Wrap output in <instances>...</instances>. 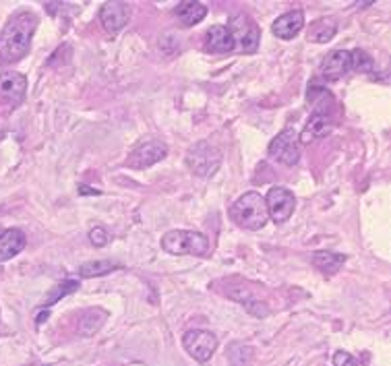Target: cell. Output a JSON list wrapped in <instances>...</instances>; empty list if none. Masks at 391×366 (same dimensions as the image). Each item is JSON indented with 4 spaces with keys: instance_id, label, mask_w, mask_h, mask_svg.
Here are the masks:
<instances>
[{
    "instance_id": "5b68a950",
    "label": "cell",
    "mask_w": 391,
    "mask_h": 366,
    "mask_svg": "<svg viewBox=\"0 0 391 366\" xmlns=\"http://www.w3.org/2000/svg\"><path fill=\"white\" fill-rule=\"evenodd\" d=\"M230 29L232 40H234V50L242 52V54H255L259 50V40H261V31L253 19L245 13L234 15L230 23L226 25Z\"/></svg>"
},
{
    "instance_id": "44dd1931",
    "label": "cell",
    "mask_w": 391,
    "mask_h": 366,
    "mask_svg": "<svg viewBox=\"0 0 391 366\" xmlns=\"http://www.w3.org/2000/svg\"><path fill=\"white\" fill-rule=\"evenodd\" d=\"M350 60H352V70H358V72H373L375 70V63L365 50L350 52Z\"/></svg>"
},
{
    "instance_id": "603a6c76",
    "label": "cell",
    "mask_w": 391,
    "mask_h": 366,
    "mask_svg": "<svg viewBox=\"0 0 391 366\" xmlns=\"http://www.w3.org/2000/svg\"><path fill=\"white\" fill-rule=\"evenodd\" d=\"M236 300H240L242 302V306L251 313V315H255V317H267L269 315V308L263 304V302H257L255 298H251L249 294H242V296H234Z\"/></svg>"
},
{
    "instance_id": "5bb4252c",
    "label": "cell",
    "mask_w": 391,
    "mask_h": 366,
    "mask_svg": "<svg viewBox=\"0 0 391 366\" xmlns=\"http://www.w3.org/2000/svg\"><path fill=\"white\" fill-rule=\"evenodd\" d=\"M302 27H304V13L300 9H294V11H288V13L279 15L274 27H272V31H274L277 40L288 42V40L299 36Z\"/></svg>"
},
{
    "instance_id": "484cf974",
    "label": "cell",
    "mask_w": 391,
    "mask_h": 366,
    "mask_svg": "<svg viewBox=\"0 0 391 366\" xmlns=\"http://www.w3.org/2000/svg\"><path fill=\"white\" fill-rule=\"evenodd\" d=\"M79 193H81V195H97V190H92V188H90V186H85V184H81V186H79Z\"/></svg>"
},
{
    "instance_id": "ffe728a7",
    "label": "cell",
    "mask_w": 391,
    "mask_h": 366,
    "mask_svg": "<svg viewBox=\"0 0 391 366\" xmlns=\"http://www.w3.org/2000/svg\"><path fill=\"white\" fill-rule=\"evenodd\" d=\"M120 269V263L114 261H90V263H83L79 267V275L81 277H102V275H108Z\"/></svg>"
},
{
    "instance_id": "3957f363",
    "label": "cell",
    "mask_w": 391,
    "mask_h": 366,
    "mask_svg": "<svg viewBox=\"0 0 391 366\" xmlns=\"http://www.w3.org/2000/svg\"><path fill=\"white\" fill-rule=\"evenodd\" d=\"M161 249L168 254H193V257H209L211 240L209 236L195 230H170L161 238Z\"/></svg>"
},
{
    "instance_id": "8fae6325",
    "label": "cell",
    "mask_w": 391,
    "mask_h": 366,
    "mask_svg": "<svg viewBox=\"0 0 391 366\" xmlns=\"http://www.w3.org/2000/svg\"><path fill=\"white\" fill-rule=\"evenodd\" d=\"M25 92H27V79L21 72L9 70L0 75V99L9 102L11 108L19 106L25 99Z\"/></svg>"
},
{
    "instance_id": "ba28073f",
    "label": "cell",
    "mask_w": 391,
    "mask_h": 366,
    "mask_svg": "<svg viewBox=\"0 0 391 366\" xmlns=\"http://www.w3.org/2000/svg\"><path fill=\"white\" fill-rule=\"evenodd\" d=\"M184 350L199 362H208L218 350V338L208 329H191L183 338Z\"/></svg>"
},
{
    "instance_id": "4fadbf2b",
    "label": "cell",
    "mask_w": 391,
    "mask_h": 366,
    "mask_svg": "<svg viewBox=\"0 0 391 366\" xmlns=\"http://www.w3.org/2000/svg\"><path fill=\"white\" fill-rule=\"evenodd\" d=\"M352 70V60H350V52L348 50H333L325 56V60L321 63V72L323 79L327 81H338L342 79L344 75H348Z\"/></svg>"
},
{
    "instance_id": "277c9868",
    "label": "cell",
    "mask_w": 391,
    "mask_h": 366,
    "mask_svg": "<svg viewBox=\"0 0 391 366\" xmlns=\"http://www.w3.org/2000/svg\"><path fill=\"white\" fill-rule=\"evenodd\" d=\"M186 166L195 176L211 178L222 166V151L208 141L193 145L186 154Z\"/></svg>"
},
{
    "instance_id": "2e32d148",
    "label": "cell",
    "mask_w": 391,
    "mask_h": 366,
    "mask_svg": "<svg viewBox=\"0 0 391 366\" xmlns=\"http://www.w3.org/2000/svg\"><path fill=\"white\" fill-rule=\"evenodd\" d=\"M27 244V238L19 228H9L0 232V263L11 261L23 251Z\"/></svg>"
},
{
    "instance_id": "d4e9b609",
    "label": "cell",
    "mask_w": 391,
    "mask_h": 366,
    "mask_svg": "<svg viewBox=\"0 0 391 366\" xmlns=\"http://www.w3.org/2000/svg\"><path fill=\"white\" fill-rule=\"evenodd\" d=\"M333 365L336 366H363V362L358 358H354L352 354H348L344 350L333 354Z\"/></svg>"
},
{
    "instance_id": "8992f818",
    "label": "cell",
    "mask_w": 391,
    "mask_h": 366,
    "mask_svg": "<svg viewBox=\"0 0 391 366\" xmlns=\"http://www.w3.org/2000/svg\"><path fill=\"white\" fill-rule=\"evenodd\" d=\"M263 199H265V207H267V215L276 224L288 222L292 217L294 209H296V197L286 186H274V188H269L267 197H263Z\"/></svg>"
},
{
    "instance_id": "9a60e30c",
    "label": "cell",
    "mask_w": 391,
    "mask_h": 366,
    "mask_svg": "<svg viewBox=\"0 0 391 366\" xmlns=\"http://www.w3.org/2000/svg\"><path fill=\"white\" fill-rule=\"evenodd\" d=\"M205 50L209 54H230L234 52V40L230 29L226 25H213L209 27L205 36Z\"/></svg>"
},
{
    "instance_id": "9c48e42d",
    "label": "cell",
    "mask_w": 391,
    "mask_h": 366,
    "mask_svg": "<svg viewBox=\"0 0 391 366\" xmlns=\"http://www.w3.org/2000/svg\"><path fill=\"white\" fill-rule=\"evenodd\" d=\"M129 19H131V4H127V2H120V0L104 2L100 9V23L112 36L118 33L120 29H124Z\"/></svg>"
},
{
    "instance_id": "52a82bcc",
    "label": "cell",
    "mask_w": 391,
    "mask_h": 366,
    "mask_svg": "<svg viewBox=\"0 0 391 366\" xmlns=\"http://www.w3.org/2000/svg\"><path fill=\"white\" fill-rule=\"evenodd\" d=\"M269 156L284 166H296L300 161V143L294 129H284L269 143Z\"/></svg>"
},
{
    "instance_id": "d6986e66",
    "label": "cell",
    "mask_w": 391,
    "mask_h": 366,
    "mask_svg": "<svg viewBox=\"0 0 391 366\" xmlns=\"http://www.w3.org/2000/svg\"><path fill=\"white\" fill-rule=\"evenodd\" d=\"M336 31H338V25L333 19H319L309 27V40L315 44H325L333 40Z\"/></svg>"
},
{
    "instance_id": "e0dca14e",
    "label": "cell",
    "mask_w": 391,
    "mask_h": 366,
    "mask_svg": "<svg viewBox=\"0 0 391 366\" xmlns=\"http://www.w3.org/2000/svg\"><path fill=\"white\" fill-rule=\"evenodd\" d=\"M176 19L184 25V27H193V25L201 23L208 17V6L203 2H193V0H183L176 4L174 9Z\"/></svg>"
},
{
    "instance_id": "ac0fdd59",
    "label": "cell",
    "mask_w": 391,
    "mask_h": 366,
    "mask_svg": "<svg viewBox=\"0 0 391 366\" xmlns=\"http://www.w3.org/2000/svg\"><path fill=\"white\" fill-rule=\"evenodd\" d=\"M311 263L327 275L338 274V269L342 267L346 263V254H340V252H329V251H321L315 252Z\"/></svg>"
},
{
    "instance_id": "7402d4cb",
    "label": "cell",
    "mask_w": 391,
    "mask_h": 366,
    "mask_svg": "<svg viewBox=\"0 0 391 366\" xmlns=\"http://www.w3.org/2000/svg\"><path fill=\"white\" fill-rule=\"evenodd\" d=\"M79 290V281H75V279H67V281H63L60 286H56L54 290H52V294L48 296L46 300V306H52L56 300H60V298H65L70 292H77Z\"/></svg>"
},
{
    "instance_id": "cb8c5ba5",
    "label": "cell",
    "mask_w": 391,
    "mask_h": 366,
    "mask_svg": "<svg viewBox=\"0 0 391 366\" xmlns=\"http://www.w3.org/2000/svg\"><path fill=\"white\" fill-rule=\"evenodd\" d=\"M108 240H110V236L102 226H95V228L90 230V242H92L93 247H106Z\"/></svg>"
},
{
    "instance_id": "30bf717a",
    "label": "cell",
    "mask_w": 391,
    "mask_h": 366,
    "mask_svg": "<svg viewBox=\"0 0 391 366\" xmlns=\"http://www.w3.org/2000/svg\"><path fill=\"white\" fill-rule=\"evenodd\" d=\"M168 156V147L166 143L161 141H147V143H141L137 149L129 156L127 166L133 168V170H145L154 163H158Z\"/></svg>"
},
{
    "instance_id": "7a4b0ae2",
    "label": "cell",
    "mask_w": 391,
    "mask_h": 366,
    "mask_svg": "<svg viewBox=\"0 0 391 366\" xmlns=\"http://www.w3.org/2000/svg\"><path fill=\"white\" fill-rule=\"evenodd\" d=\"M232 222H236L240 228L247 230H263L269 215H267V207H265V199L257 193V190H249L242 197H238L230 207Z\"/></svg>"
},
{
    "instance_id": "7c38bea8",
    "label": "cell",
    "mask_w": 391,
    "mask_h": 366,
    "mask_svg": "<svg viewBox=\"0 0 391 366\" xmlns=\"http://www.w3.org/2000/svg\"><path fill=\"white\" fill-rule=\"evenodd\" d=\"M333 131V118L327 110H315L300 131L299 143H313L315 139L327 137Z\"/></svg>"
},
{
    "instance_id": "6da1fadb",
    "label": "cell",
    "mask_w": 391,
    "mask_h": 366,
    "mask_svg": "<svg viewBox=\"0 0 391 366\" xmlns=\"http://www.w3.org/2000/svg\"><path fill=\"white\" fill-rule=\"evenodd\" d=\"M36 29L38 17L31 11H21L13 15L0 31V63L13 65L27 56Z\"/></svg>"
}]
</instances>
